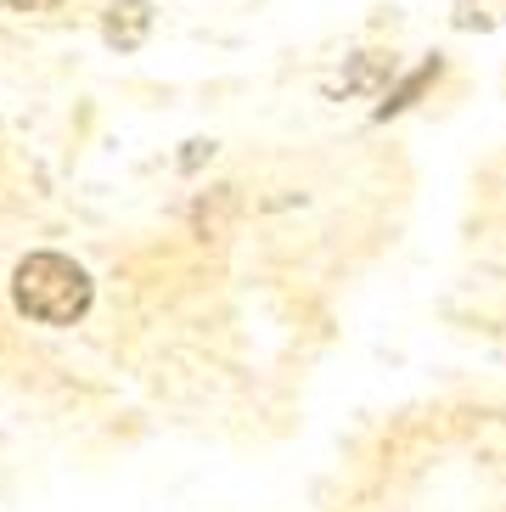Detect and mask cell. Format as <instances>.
<instances>
[{
  "label": "cell",
  "instance_id": "2",
  "mask_svg": "<svg viewBox=\"0 0 506 512\" xmlns=\"http://www.w3.org/2000/svg\"><path fill=\"white\" fill-rule=\"evenodd\" d=\"M152 34V6L147 0H113L102 17V40L113 51H135Z\"/></svg>",
  "mask_w": 506,
  "mask_h": 512
},
{
  "label": "cell",
  "instance_id": "1",
  "mask_svg": "<svg viewBox=\"0 0 506 512\" xmlns=\"http://www.w3.org/2000/svg\"><path fill=\"white\" fill-rule=\"evenodd\" d=\"M12 299L40 327H74L90 310L96 287H90L85 265H74L68 254H29L12 271Z\"/></svg>",
  "mask_w": 506,
  "mask_h": 512
},
{
  "label": "cell",
  "instance_id": "4",
  "mask_svg": "<svg viewBox=\"0 0 506 512\" xmlns=\"http://www.w3.org/2000/svg\"><path fill=\"white\" fill-rule=\"evenodd\" d=\"M0 6H12V12H51L62 0H0Z\"/></svg>",
  "mask_w": 506,
  "mask_h": 512
},
{
  "label": "cell",
  "instance_id": "3",
  "mask_svg": "<svg viewBox=\"0 0 506 512\" xmlns=\"http://www.w3.org/2000/svg\"><path fill=\"white\" fill-rule=\"evenodd\" d=\"M433 79H439V57H433V62H422L417 74H411V79H405V85H400V91H394V96H388L383 107H377V119H388V113H400V107H411V96H417L422 85H433Z\"/></svg>",
  "mask_w": 506,
  "mask_h": 512
}]
</instances>
